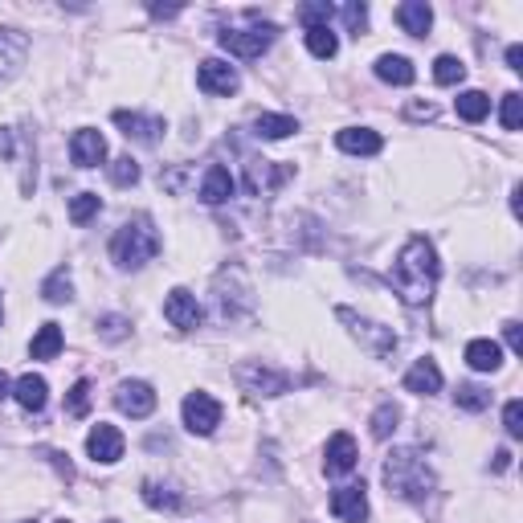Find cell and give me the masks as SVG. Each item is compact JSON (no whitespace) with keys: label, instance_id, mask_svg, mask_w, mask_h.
Masks as SVG:
<instances>
[{"label":"cell","instance_id":"1","mask_svg":"<svg viewBox=\"0 0 523 523\" xmlns=\"http://www.w3.org/2000/svg\"><path fill=\"white\" fill-rule=\"evenodd\" d=\"M392 286H397L400 302H409V307H425V302L433 299V291H438V278H441V262H438V250H433L429 237H409L405 245H400L397 262H392Z\"/></svg>","mask_w":523,"mask_h":523},{"label":"cell","instance_id":"2","mask_svg":"<svg viewBox=\"0 0 523 523\" xmlns=\"http://www.w3.org/2000/svg\"><path fill=\"white\" fill-rule=\"evenodd\" d=\"M380 479L384 487H389V495L405 498V503H425L433 490V470L429 462H425L417 449H392L389 458H384L380 466Z\"/></svg>","mask_w":523,"mask_h":523},{"label":"cell","instance_id":"3","mask_svg":"<svg viewBox=\"0 0 523 523\" xmlns=\"http://www.w3.org/2000/svg\"><path fill=\"white\" fill-rule=\"evenodd\" d=\"M155 253H160V233H155V225L147 217H131L127 225L114 229V237H111L114 266L139 270V266H147Z\"/></svg>","mask_w":523,"mask_h":523},{"label":"cell","instance_id":"4","mask_svg":"<svg viewBox=\"0 0 523 523\" xmlns=\"http://www.w3.org/2000/svg\"><path fill=\"white\" fill-rule=\"evenodd\" d=\"M274 37H278V25L262 21V25H250V29H221L217 45L225 49V54L242 57V62H253V57H262L274 45Z\"/></svg>","mask_w":523,"mask_h":523},{"label":"cell","instance_id":"5","mask_svg":"<svg viewBox=\"0 0 523 523\" xmlns=\"http://www.w3.org/2000/svg\"><path fill=\"white\" fill-rule=\"evenodd\" d=\"M335 315H340V323L351 327V335H356L376 360H389L392 351H397V335H392V327H380V323H372V319H360L356 311H348V307H340Z\"/></svg>","mask_w":523,"mask_h":523},{"label":"cell","instance_id":"6","mask_svg":"<svg viewBox=\"0 0 523 523\" xmlns=\"http://www.w3.org/2000/svg\"><path fill=\"white\" fill-rule=\"evenodd\" d=\"M237 384H242L245 392H253V397H282V392L291 389V376L262 364V360H250V364L237 368Z\"/></svg>","mask_w":523,"mask_h":523},{"label":"cell","instance_id":"7","mask_svg":"<svg viewBox=\"0 0 523 523\" xmlns=\"http://www.w3.org/2000/svg\"><path fill=\"white\" fill-rule=\"evenodd\" d=\"M180 417H184V429L196 433V438H209L221 425V400L209 397V392H188L184 405H180Z\"/></svg>","mask_w":523,"mask_h":523},{"label":"cell","instance_id":"8","mask_svg":"<svg viewBox=\"0 0 523 523\" xmlns=\"http://www.w3.org/2000/svg\"><path fill=\"white\" fill-rule=\"evenodd\" d=\"M114 409L135 417V421H143V417L155 413V389L147 380H123L119 389H114Z\"/></svg>","mask_w":523,"mask_h":523},{"label":"cell","instance_id":"9","mask_svg":"<svg viewBox=\"0 0 523 523\" xmlns=\"http://www.w3.org/2000/svg\"><path fill=\"white\" fill-rule=\"evenodd\" d=\"M196 86L204 90V94H233L237 86H242V78H237V70L229 62H221V57H209V62L196 65Z\"/></svg>","mask_w":523,"mask_h":523},{"label":"cell","instance_id":"10","mask_svg":"<svg viewBox=\"0 0 523 523\" xmlns=\"http://www.w3.org/2000/svg\"><path fill=\"white\" fill-rule=\"evenodd\" d=\"M114 127H123V135L135 139V143H160L163 139V119L160 114H139V111H114Z\"/></svg>","mask_w":523,"mask_h":523},{"label":"cell","instance_id":"11","mask_svg":"<svg viewBox=\"0 0 523 523\" xmlns=\"http://www.w3.org/2000/svg\"><path fill=\"white\" fill-rule=\"evenodd\" d=\"M201 302H196L192 291H184V286H176V291L163 299V319H168L172 327H180V331H192V327H201Z\"/></svg>","mask_w":523,"mask_h":523},{"label":"cell","instance_id":"12","mask_svg":"<svg viewBox=\"0 0 523 523\" xmlns=\"http://www.w3.org/2000/svg\"><path fill=\"white\" fill-rule=\"evenodd\" d=\"M123 446H127V441H123V433L114 429V425H106V421H98L94 429L86 433V454L94 458L98 466H114V462H119Z\"/></svg>","mask_w":523,"mask_h":523},{"label":"cell","instance_id":"13","mask_svg":"<svg viewBox=\"0 0 523 523\" xmlns=\"http://www.w3.org/2000/svg\"><path fill=\"white\" fill-rule=\"evenodd\" d=\"M331 515L343 523H364L368 519V495H364V482H348L331 495Z\"/></svg>","mask_w":523,"mask_h":523},{"label":"cell","instance_id":"14","mask_svg":"<svg viewBox=\"0 0 523 523\" xmlns=\"http://www.w3.org/2000/svg\"><path fill=\"white\" fill-rule=\"evenodd\" d=\"M286 176H291V168H282V163H274V160H250L245 163V188H250L253 196L274 192Z\"/></svg>","mask_w":523,"mask_h":523},{"label":"cell","instance_id":"15","mask_svg":"<svg viewBox=\"0 0 523 523\" xmlns=\"http://www.w3.org/2000/svg\"><path fill=\"white\" fill-rule=\"evenodd\" d=\"M70 160L78 163V168H98V163L106 160V139L98 135V131H90V127L74 131V139H70Z\"/></svg>","mask_w":523,"mask_h":523},{"label":"cell","instance_id":"16","mask_svg":"<svg viewBox=\"0 0 523 523\" xmlns=\"http://www.w3.org/2000/svg\"><path fill=\"white\" fill-rule=\"evenodd\" d=\"M356 438L351 433H331L327 438V458H323V466H327V474H351L356 470Z\"/></svg>","mask_w":523,"mask_h":523},{"label":"cell","instance_id":"17","mask_svg":"<svg viewBox=\"0 0 523 523\" xmlns=\"http://www.w3.org/2000/svg\"><path fill=\"white\" fill-rule=\"evenodd\" d=\"M25 54H29V37L21 29H0V82H8L21 70Z\"/></svg>","mask_w":523,"mask_h":523},{"label":"cell","instance_id":"18","mask_svg":"<svg viewBox=\"0 0 523 523\" xmlns=\"http://www.w3.org/2000/svg\"><path fill=\"white\" fill-rule=\"evenodd\" d=\"M405 389L417 392V397H433V392L441 389V368H438V360H429V356L413 360V368L405 372Z\"/></svg>","mask_w":523,"mask_h":523},{"label":"cell","instance_id":"19","mask_svg":"<svg viewBox=\"0 0 523 523\" xmlns=\"http://www.w3.org/2000/svg\"><path fill=\"white\" fill-rule=\"evenodd\" d=\"M233 192H237V180L229 176V168L209 163V172H204V180H201V201L204 204H225Z\"/></svg>","mask_w":523,"mask_h":523},{"label":"cell","instance_id":"20","mask_svg":"<svg viewBox=\"0 0 523 523\" xmlns=\"http://www.w3.org/2000/svg\"><path fill=\"white\" fill-rule=\"evenodd\" d=\"M335 147L348 155H376L384 147V139L376 135L372 127H343L340 135H335Z\"/></svg>","mask_w":523,"mask_h":523},{"label":"cell","instance_id":"21","mask_svg":"<svg viewBox=\"0 0 523 523\" xmlns=\"http://www.w3.org/2000/svg\"><path fill=\"white\" fill-rule=\"evenodd\" d=\"M13 397H16V405H21V409H29V413H41V409H45V400H49V384H45V376L25 372L21 380L13 384Z\"/></svg>","mask_w":523,"mask_h":523},{"label":"cell","instance_id":"22","mask_svg":"<svg viewBox=\"0 0 523 523\" xmlns=\"http://www.w3.org/2000/svg\"><path fill=\"white\" fill-rule=\"evenodd\" d=\"M466 364L474 372H498L503 368V348L495 340H470L466 343Z\"/></svg>","mask_w":523,"mask_h":523},{"label":"cell","instance_id":"23","mask_svg":"<svg viewBox=\"0 0 523 523\" xmlns=\"http://www.w3.org/2000/svg\"><path fill=\"white\" fill-rule=\"evenodd\" d=\"M376 78L389 82V86H409V82L417 78V70H413V62H409V57L380 54V57H376Z\"/></svg>","mask_w":523,"mask_h":523},{"label":"cell","instance_id":"24","mask_svg":"<svg viewBox=\"0 0 523 523\" xmlns=\"http://www.w3.org/2000/svg\"><path fill=\"white\" fill-rule=\"evenodd\" d=\"M397 25L405 33H413V37H425L433 25V8L425 5V0H405V5L397 8Z\"/></svg>","mask_w":523,"mask_h":523},{"label":"cell","instance_id":"25","mask_svg":"<svg viewBox=\"0 0 523 523\" xmlns=\"http://www.w3.org/2000/svg\"><path fill=\"white\" fill-rule=\"evenodd\" d=\"M62 343H65L62 327H57V323H41V331L33 335V343H29V356L33 360H54L57 351H62Z\"/></svg>","mask_w":523,"mask_h":523},{"label":"cell","instance_id":"26","mask_svg":"<svg viewBox=\"0 0 523 523\" xmlns=\"http://www.w3.org/2000/svg\"><path fill=\"white\" fill-rule=\"evenodd\" d=\"M299 131V119H291V114H258L253 119V135L262 139H286Z\"/></svg>","mask_w":523,"mask_h":523},{"label":"cell","instance_id":"27","mask_svg":"<svg viewBox=\"0 0 523 523\" xmlns=\"http://www.w3.org/2000/svg\"><path fill=\"white\" fill-rule=\"evenodd\" d=\"M143 503L152 511H176L184 503V495L176 487H168V482H143Z\"/></svg>","mask_w":523,"mask_h":523},{"label":"cell","instance_id":"28","mask_svg":"<svg viewBox=\"0 0 523 523\" xmlns=\"http://www.w3.org/2000/svg\"><path fill=\"white\" fill-rule=\"evenodd\" d=\"M454 111H458V119H466V123H482L490 111V98L482 94V90H462V94L454 98Z\"/></svg>","mask_w":523,"mask_h":523},{"label":"cell","instance_id":"29","mask_svg":"<svg viewBox=\"0 0 523 523\" xmlns=\"http://www.w3.org/2000/svg\"><path fill=\"white\" fill-rule=\"evenodd\" d=\"M41 299H45V302H54V307H57V302H70V299H74L70 270H65V266H57L54 274H49L45 282H41Z\"/></svg>","mask_w":523,"mask_h":523},{"label":"cell","instance_id":"30","mask_svg":"<svg viewBox=\"0 0 523 523\" xmlns=\"http://www.w3.org/2000/svg\"><path fill=\"white\" fill-rule=\"evenodd\" d=\"M307 49L327 62V57L340 54V37H335L331 25H315V29H307Z\"/></svg>","mask_w":523,"mask_h":523},{"label":"cell","instance_id":"31","mask_svg":"<svg viewBox=\"0 0 523 523\" xmlns=\"http://www.w3.org/2000/svg\"><path fill=\"white\" fill-rule=\"evenodd\" d=\"M397 421H400V405L384 400V405L372 413V421H368V425H372V438H376V441H389L392 433H397Z\"/></svg>","mask_w":523,"mask_h":523},{"label":"cell","instance_id":"32","mask_svg":"<svg viewBox=\"0 0 523 523\" xmlns=\"http://www.w3.org/2000/svg\"><path fill=\"white\" fill-rule=\"evenodd\" d=\"M466 78V65H462V57H454V54H441L438 62H433V82L438 86H458V82Z\"/></svg>","mask_w":523,"mask_h":523},{"label":"cell","instance_id":"33","mask_svg":"<svg viewBox=\"0 0 523 523\" xmlns=\"http://www.w3.org/2000/svg\"><path fill=\"white\" fill-rule=\"evenodd\" d=\"M454 400H458V409H466V413H482V409L490 405V389H482V384H458Z\"/></svg>","mask_w":523,"mask_h":523},{"label":"cell","instance_id":"34","mask_svg":"<svg viewBox=\"0 0 523 523\" xmlns=\"http://www.w3.org/2000/svg\"><path fill=\"white\" fill-rule=\"evenodd\" d=\"M98 209H103V196H98V192H78L70 201V221H74V225H86Z\"/></svg>","mask_w":523,"mask_h":523},{"label":"cell","instance_id":"35","mask_svg":"<svg viewBox=\"0 0 523 523\" xmlns=\"http://www.w3.org/2000/svg\"><path fill=\"white\" fill-rule=\"evenodd\" d=\"M94 327H98V340H106V343H119L131 335V319H123V315H103Z\"/></svg>","mask_w":523,"mask_h":523},{"label":"cell","instance_id":"36","mask_svg":"<svg viewBox=\"0 0 523 523\" xmlns=\"http://www.w3.org/2000/svg\"><path fill=\"white\" fill-rule=\"evenodd\" d=\"M106 176H111V184L127 188V184H135V180H139V163L131 160V155H119V160H111V168H106Z\"/></svg>","mask_w":523,"mask_h":523},{"label":"cell","instance_id":"37","mask_svg":"<svg viewBox=\"0 0 523 523\" xmlns=\"http://www.w3.org/2000/svg\"><path fill=\"white\" fill-rule=\"evenodd\" d=\"M498 119H503V131H519V119H523V94L519 90L503 94V111H498Z\"/></svg>","mask_w":523,"mask_h":523},{"label":"cell","instance_id":"38","mask_svg":"<svg viewBox=\"0 0 523 523\" xmlns=\"http://www.w3.org/2000/svg\"><path fill=\"white\" fill-rule=\"evenodd\" d=\"M86 409H90V380H78L70 389V397H65V413H70V417H86Z\"/></svg>","mask_w":523,"mask_h":523},{"label":"cell","instance_id":"39","mask_svg":"<svg viewBox=\"0 0 523 523\" xmlns=\"http://www.w3.org/2000/svg\"><path fill=\"white\" fill-rule=\"evenodd\" d=\"M503 429L511 433V438H523V400L511 397L503 405Z\"/></svg>","mask_w":523,"mask_h":523},{"label":"cell","instance_id":"40","mask_svg":"<svg viewBox=\"0 0 523 523\" xmlns=\"http://www.w3.org/2000/svg\"><path fill=\"white\" fill-rule=\"evenodd\" d=\"M299 21L307 25V29H315V25H327V21H331V5H327V0H319V5H302V8H299Z\"/></svg>","mask_w":523,"mask_h":523},{"label":"cell","instance_id":"41","mask_svg":"<svg viewBox=\"0 0 523 523\" xmlns=\"http://www.w3.org/2000/svg\"><path fill=\"white\" fill-rule=\"evenodd\" d=\"M343 21H348V29L360 37V29L368 25V5H348L343 8Z\"/></svg>","mask_w":523,"mask_h":523},{"label":"cell","instance_id":"42","mask_svg":"<svg viewBox=\"0 0 523 523\" xmlns=\"http://www.w3.org/2000/svg\"><path fill=\"white\" fill-rule=\"evenodd\" d=\"M503 335H507V348L515 351V356H523V331H519V323H503Z\"/></svg>","mask_w":523,"mask_h":523},{"label":"cell","instance_id":"43","mask_svg":"<svg viewBox=\"0 0 523 523\" xmlns=\"http://www.w3.org/2000/svg\"><path fill=\"white\" fill-rule=\"evenodd\" d=\"M507 65H511L515 74L523 70V45H507Z\"/></svg>","mask_w":523,"mask_h":523},{"label":"cell","instance_id":"44","mask_svg":"<svg viewBox=\"0 0 523 523\" xmlns=\"http://www.w3.org/2000/svg\"><path fill=\"white\" fill-rule=\"evenodd\" d=\"M147 13H152V16H176L180 5H147Z\"/></svg>","mask_w":523,"mask_h":523},{"label":"cell","instance_id":"45","mask_svg":"<svg viewBox=\"0 0 523 523\" xmlns=\"http://www.w3.org/2000/svg\"><path fill=\"white\" fill-rule=\"evenodd\" d=\"M490 466H495V470H507V466H511V449H498L495 462H490Z\"/></svg>","mask_w":523,"mask_h":523},{"label":"cell","instance_id":"46","mask_svg":"<svg viewBox=\"0 0 523 523\" xmlns=\"http://www.w3.org/2000/svg\"><path fill=\"white\" fill-rule=\"evenodd\" d=\"M0 155H13V131H0Z\"/></svg>","mask_w":523,"mask_h":523},{"label":"cell","instance_id":"47","mask_svg":"<svg viewBox=\"0 0 523 523\" xmlns=\"http://www.w3.org/2000/svg\"><path fill=\"white\" fill-rule=\"evenodd\" d=\"M5 397H13V380H8V376L0 372V400H5Z\"/></svg>","mask_w":523,"mask_h":523},{"label":"cell","instance_id":"48","mask_svg":"<svg viewBox=\"0 0 523 523\" xmlns=\"http://www.w3.org/2000/svg\"><path fill=\"white\" fill-rule=\"evenodd\" d=\"M0 319H5V302H0Z\"/></svg>","mask_w":523,"mask_h":523}]
</instances>
